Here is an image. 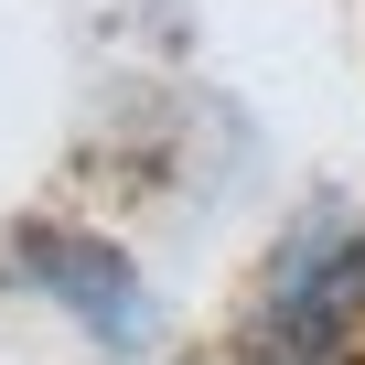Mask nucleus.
I'll return each instance as SVG.
<instances>
[{
  "instance_id": "obj_1",
  "label": "nucleus",
  "mask_w": 365,
  "mask_h": 365,
  "mask_svg": "<svg viewBox=\"0 0 365 365\" xmlns=\"http://www.w3.org/2000/svg\"><path fill=\"white\" fill-rule=\"evenodd\" d=\"M354 312H365V226L344 205H312L269 258L247 365H354Z\"/></svg>"
},
{
  "instance_id": "obj_2",
  "label": "nucleus",
  "mask_w": 365,
  "mask_h": 365,
  "mask_svg": "<svg viewBox=\"0 0 365 365\" xmlns=\"http://www.w3.org/2000/svg\"><path fill=\"white\" fill-rule=\"evenodd\" d=\"M0 279H22L33 301H54L97 354H140V344H150V290H140V269H129L108 237H76V226H11Z\"/></svg>"
},
{
  "instance_id": "obj_3",
  "label": "nucleus",
  "mask_w": 365,
  "mask_h": 365,
  "mask_svg": "<svg viewBox=\"0 0 365 365\" xmlns=\"http://www.w3.org/2000/svg\"><path fill=\"white\" fill-rule=\"evenodd\" d=\"M354 365H365V344H354Z\"/></svg>"
}]
</instances>
